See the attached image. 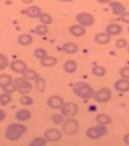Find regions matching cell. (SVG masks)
Here are the masks:
<instances>
[{"instance_id":"cell-43","label":"cell","mask_w":129,"mask_h":146,"mask_svg":"<svg viewBox=\"0 0 129 146\" xmlns=\"http://www.w3.org/2000/svg\"><path fill=\"white\" fill-rule=\"evenodd\" d=\"M23 2L25 4H30L31 3L34 2V0H22Z\"/></svg>"},{"instance_id":"cell-22","label":"cell","mask_w":129,"mask_h":146,"mask_svg":"<svg viewBox=\"0 0 129 146\" xmlns=\"http://www.w3.org/2000/svg\"><path fill=\"white\" fill-rule=\"evenodd\" d=\"M58 62V60L56 57L53 56H47L40 60V63L45 67L53 66Z\"/></svg>"},{"instance_id":"cell-10","label":"cell","mask_w":129,"mask_h":146,"mask_svg":"<svg viewBox=\"0 0 129 146\" xmlns=\"http://www.w3.org/2000/svg\"><path fill=\"white\" fill-rule=\"evenodd\" d=\"M64 100L60 96H52L48 99L47 104L48 106L53 109L61 108L64 104Z\"/></svg>"},{"instance_id":"cell-28","label":"cell","mask_w":129,"mask_h":146,"mask_svg":"<svg viewBox=\"0 0 129 146\" xmlns=\"http://www.w3.org/2000/svg\"><path fill=\"white\" fill-rule=\"evenodd\" d=\"M39 20L43 25H51L53 22V18L49 14L41 13L39 17Z\"/></svg>"},{"instance_id":"cell-31","label":"cell","mask_w":129,"mask_h":146,"mask_svg":"<svg viewBox=\"0 0 129 146\" xmlns=\"http://www.w3.org/2000/svg\"><path fill=\"white\" fill-rule=\"evenodd\" d=\"M11 100V97L8 94H4L0 96V104L3 106H5L7 104H9Z\"/></svg>"},{"instance_id":"cell-40","label":"cell","mask_w":129,"mask_h":146,"mask_svg":"<svg viewBox=\"0 0 129 146\" xmlns=\"http://www.w3.org/2000/svg\"><path fill=\"white\" fill-rule=\"evenodd\" d=\"M6 117V113L4 111L2 110H0V122L2 121Z\"/></svg>"},{"instance_id":"cell-39","label":"cell","mask_w":129,"mask_h":146,"mask_svg":"<svg viewBox=\"0 0 129 146\" xmlns=\"http://www.w3.org/2000/svg\"><path fill=\"white\" fill-rule=\"evenodd\" d=\"M120 21L129 25V12H126L120 17Z\"/></svg>"},{"instance_id":"cell-11","label":"cell","mask_w":129,"mask_h":146,"mask_svg":"<svg viewBox=\"0 0 129 146\" xmlns=\"http://www.w3.org/2000/svg\"><path fill=\"white\" fill-rule=\"evenodd\" d=\"M109 6L111 8L112 13L115 15L120 16L126 12V9L124 5L121 3L114 1L109 4Z\"/></svg>"},{"instance_id":"cell-5","label":"cell","mask_w":129,"mask_h":146,"mask_svg":"<svg viewBox=\"0 0 129 146\" xmlns=\"http://www.w3.org/2000/svg\"><path fill=\"white\" fill-rule=\"evenodd\" d=\"M76 20L79 25L84 27H91L95 22V19L94 16L86 12L78 13L76 16Z\"/></svg>"},{"instance_id":"cell-25","label":"cell","mask_w":129,"mask_h":146,"mask_svg":"<svg viewBox=\"0 0 129 146\" xmlns=\"http://www.w3.org/2000/svg\"><path fill=\"white\" fill-rule=\"evenodd\" d=\"M92 74L97 77H101L105 75L107 70L104 67L101 66H96L92 70Z\"/></svg>"},{"instance_id":"cell-21","label":"cell","mask_w":129,"mask_h":146,"mask_svg":"<svg viewBox=\"0 0 129 146\" xmlns=\"http://www.w3.org/2000/svg\"><path fill=\"white\" fill-rule=\"evenodd\" d=\"M96 120L99 125L106 126L111 122V118L109 116L105 114H99L96 116Z\"/></svg>"},{"instance_id":"cell-35","label":"cell","mask_w":129,"mask_h":146,"mask_svg":"<svg viewBox=\"0 0 129 146\" xmlns=\"http://www.w3.org/2000/svg\"><path fill=\"white\" fill-rule=\"evenodd\" d=\"M20 101L21 104L24 106H29L33 103V100L31 98L26 96H22L20 98Z\"/></svg>"},{"instance_id":"cell-16","label":"cell","mask_w":129,"mask_h":146,"mask_svg":"<svg viewBox=\"0 0 129 146\" xmlns=\"http://www.w3.org/2000/svg\"><path fill=\"white\" fill-rule=\"evenodd\" d=\"M11 68L16 73H24L26 70L27 66L22 60H15L11 64Z\"/></svg>"},{"instance_id":"cell-13","label":"cell","mask_w":129,"mask_h":146,"mask_svg":"<svg viewBox=\"0 0 129 146\" xmlns=\"http://www.w3.org/2000/svg\"><path fill=\"white\" fill-rule=\"evenodd\" d=\"M94 40L96 44L104 45L109 44L111 41V37L107 33H99L94 36Z\"/></svg>"},{"instance_id":"cell-12","label":"cell","mask_w":129,"mask_h":146,"mask_svg":"<svg viewBox=\"0 0 129 146\" xmlns=\"http://www.w3.org/2000/svg\"><path fill=\"white\" fill-rule=\"evenodd\" d=\"M69 31L72 36L78 38L84 36L86 32L85 27L80 25H74L69 27Z\"/></svg>"},{"instance_id":"cell-19","label":"cell","mask_w":129,"mask_h":146,"mask_svg":"<svg viewBox=\"0 0 129 146\" xmlns=\"http://www.w3.org/2000/svg\"><path fill=\"white\" fill-rule=\"evenodd\" d=\"M41 13V10L40 8L36 6H30L26 10L27 15L30 18L39 17Z\"/></svg>"},{"instance_id":"cell-45","label":"cell","mask_w":129,"mask_h":146,"mask_svg":"<svg viewBox=\"0 0 129 146\" xmlns=\"http://www.w3.org/2000/svg\"><path fill=\"white\" fill-rule=\"evenodd\" d=\"M127 52H128V54L129 55V44H128V46H127Z\"/></svg>"},{"instance_id":"cell-29","label":"cell","mask_w":129,"mask_h":146,"mask_svg":"<svg viewBox=\"0 0 129 146\" xmlns=\"http://www.w3.org/2000/svg\"><path fill=\"white\" fill-rule=\"evenodd\" d=\"M49 31V28L45 25H38L36 27V33L39 36H45Z\"/></svg>"},{"instance_id":"cell-23","label":"cell","mask_w":129,"mask_h":146,"mask_svg":"<svg viewBox=\"0 0 129 146\" xmlns=\"http://www.w3.org/2000/svg\"><path fill=\"white\" fill-rule=\"evenodd\" d=\"M18 42L21 45L27 46L30 44L33 41V38L31 36L27 34H24L19 36L18 38Z\"/></svg>"},{"instance_id":"cell-30","label":"cell","mask_w":129,"mask_h":146,"mask_svg":"<svg viewBox=\"0 0 129 146\" xmlns=\"http://www.w3.org/2000/svg\"><path fill=\"white\" fill-rule=\"evenodd\" d=\"M47 145V139L43 137H38L31 142L30 146H45Z\"/></svg>"},{"instance_id":"cell-9","label":"cell","mask_w":129,"mask_h":146,"mask_svg":"<svg viewBox=\"0 0 129 146\" xmlns=\"http://www.w3.org/2000/svg\"><path fill=\"white\" fill-rule=\"evenodd\" d=\"M45 139L51 142H57L62 138V133L56 128H49L45 131Z\"/></svg>"},{"instance_id":"cell-33","label":"cell","mask_w":129,"mask_h":146,"mask_svg":"<svg viewBox=\"0 0 129 146\" xmlns=\"http://www.w3.org/2000/svg\"><path fill=\"white\" fill-rule=\"evenodd\" d=\"M47 52L45 49L42 48L37 49L34 51V55L36 57L38 58V59H40V60L45 57L47 56Z\"/></svg>"},{"instance_id":"cell-32","label":"cell","mask_w":129,"mask_h":146,"mask_svg":"<svg viewBox=\"0 0 129 146\" xmlns=\"http://www.w3.org/2000/svg\"><path fill=\"white\" fill-rule=\"evenodd\" d=\"M9 61L6 57L0 53V71L3 70L7 68Z\"/></svg>"},{"instance_id":"cell-18","label":"cell","mask_w":129,"mask_h":146,"mask_svg":"<svg viewBox=\"0 0 129 146\" xmlns=\"http://www.w3.org/2000/svg\"><path fill=\"white\" fill-rule=\"evenodd\" d=\"M77 69V64L75 60H67L64 65V71L69 74L75 73Z\"/></svg>"},{"instance_id":"cell-27","label":"cell","mask_w":129,"mask_h":146,"mask_svg":"<svg viewBox=\"0 0 129 146\" xmlns=\"http://www.w3.org/2000/svg\"><path fill=\"white\" fill-rule=\"evenodd\" d=\"M23 78L26 80H36L39 78V75L36 71L29 69L24 72Z\"/></svg>"},{"instance_id":"cell-36","label":"cell","mask_w":129,"mask_h":146,"mask_svg":"<svg viewBox=\"0 0 129 146\" xmlns=\"http://www.w3.org/2000/svg\"><path fill=\"white\" fill-rule=\"evenodd\" d=\"M120 74L124 79H129V67L126 66L121 69L120 71Z\"/></svg>"},{"instance_id":"cell-44","label":"cell","mask_w":129,"mask_h":146,"mask_svg":"<svg viewBox=\"0 0 129 146\" xmlns=\"http://www.w3.org/2000/svg\"><path fill=\"white\" fill-rule=\"evenodd\" d=\"M59 1L62 2H72L74 0H58Z\"/></svg>"},{"instance_id":"cell-14","label":"cell","mask_w":129,"mask_h":146,"mask_svg":"<svg viewBox=\"0 0 129 146\" xmlns=\"http://www.w3.org/2000/svg\"><path fill=\"white\" fill-rule=\"evenodd\" d=\"M122 27L118 23H111L108 25L105 29L107 33L111 36H118L122 32Z\"/></svg>"},{"instance_id":"cell-7","label":"cell","mask_w":129,"mask_h":146,"mask_svg":"<svg viewBox=\"0 0 129 146\" xmlns=\"http://www.w3.org/2000/svg\"><path fill=\"white\" fill-rule=\"evenodd\" d=\"M60 109L62 115L68 118L72 117L75 116L79 110L78 105L74 102L64 103Z\"/></svg>"},{"instance_id":"cell-4","label":"cell","mask_w":129,"mask_h":146,"mask_svg":"<svg viewBox=\"0 0 129 146\" xmlns=\"http://www.w3.org/2000/svg\"><path fill=\"white\" fill-rule=\"evenodd\" d=\"M63 131L67 135H75L79 131V124L76 120L69 118L62 125Z\"/></svg>"},{"instance_id":"cell-1","label":"cell","mask_w":129,"mask_h":146,"mask_svg":"<svg viewBox=\"0 0 129 146\" xmlns=\"http://www.w3.org/2000/svg\"><path fill=\"white\" fill-rule=\"evenodd\" d=\"M73 92L75 95L82 99L88 100L93 97L94 91L93 88L86 82H77L73 88Z\"/></svg>"},{"instance_id":"cell-6","label":"cell","mask_w":129,"mask_h":146,"mask_svg":"<svg viewBox=\"0 0 129 146\" xmlns=\"http://www.w3.org/2000/svg\"><path fill=\"white\" fill-rule=\"evenodd\" d=\"M93 97L96 102L100 103H105L109 102L111 99V91L109 88L104 87L95 93Z\"/></svg>"},{"instance_id":"cell-46","label":"cell","mask_w":129,"mask_h":146,"mask_svg":"<svg viewBox=\"0 0 129 146\" xmlns=\"http://www.w3.org/2000/svg\"><path fill=\"white\" fill-rule=\"evenodd\" d=\"M128 33H129V26L128 27Z\"/></svg>"},{"instance_id":"cell-2","label":"cell","mask_w":129,"mask_h":146,"mask_svg":"<svg viewBox=\"0 0 129 146\" xmlns=\"http://www.w3.org/2000/svg\"><path fill=\"white\" fill-rule=\"evenodd\" d=\"M26 131V127L24 125L19 123H12L7 126L5 135L7 139L10 141H16L20 139Z\"/></svg>"},{"instance_id":"cell-42","label":"cell","mask_w":129,"mask_h":146,"mask_svg":"<svg viewBox=\"0 0 129 146\" xmlns=\"http://www.w3.org/2000/svg\"><path fill=\"white\" fill-rule=\"evenodd\" d=\"M98 3L100 4H109V3L112 2V0H96Z\"/></svg>"},{"instance_id":"cell-41","label":"cell","mask_w":129,"mask_h":146,"mask_svg":"<svg viewBox=\"0 0 129 146\" xmlns=\"http://www.w3.org/2000/svg\"><path fill=\"white\" fill-rule=\"evenodd\" d=\"M124 141L125 144L129 146V133L125 135L124 137Z\"/></svg>"},{"instance_id":"cell-8","label":"cell","mask_w":129,"mask_h":146,"mask_svg":"<svg viewBox=\"0 0 129 146\" xmlns=\"http://www.w3.org/2000/svg\"><path fill=\"white\" fill-rule=\"evenodd\" d=\"M14 84L16 90L21 94H26L30 93L32 89V84L24 78H19L15 80Z\"/></svg>"},{"instance_id":"cell-24","label":"cell","mask_w":129,"mask_h":146,"mask_svg":"<svg viewBox=\"0 0 129 146\" xmlns=\"http://www.w3.org/2000/svg\"><path fill=\"white\" fill-rule=\"evenodd\" d=\"M36 90L39 93H43L46 88V82L44 79L38 78L36 81Z\"/></svg>"},{"instance_id":"cell-3","label":"cell","mask_w":129,"mask_h":146,"mask_svg":"<svg viewBox=\"0 0 129 146\" xmlns=\"http://www.w3.org/2000/svg\"><path fill=\"white\" fill-rule=\"evenodd\" d=\"M108 132L105 126L99 125L88 128L86 131V135L92 139H99L106 135Z\"/></svg>"},{"instance_id":"cell-26","label":"cell","mask_w":129,"mask_h":146,"mask_svg":"<svg viewBox=\"0 0 129 146\" xmlns=\"http://www.w3.org/2000/svg\"><path fill=\"white\" fill-rule=\"evenodd\" d=\"M11 77L8 74L0 75V87L4 88L9 84H12Z\"/></svg>"},{"instance_id":"cell-34","label":"cell","mask_w":129,"mask_h":146,"mask_svg":"<svg viewBox=\"0 0 129 146\" xmlns=\"http://www.w3.org/2000/svg\"><path fill=\"white\" fill-rule=\"evenodd\" d=\"M116 46L118 49H123L128 45V42L125 38H119L116 40Z\"/></svg>"},{"instance_id":"cell-38","label":"cell","mask_w":129,"mask_h":146,"mask_svg":"<svg viewBox=\"0 0 129 146\" xmlns=\"http://www.w3.org/2000/svg\"><path fill=\"white\" fill-rule=\"evenodd\" d=\"M3 91L7 94L13 93L16 90L15 84H12L8 85L7 86H5L4 88H3Z\"/></svg>"},{"instance_id":"cell-17","label":"cell","mask_w":129,"mask_h":146,"mask_svg":"<svg viewBox=\"0 0 129 146\" xmlns=\"http://www.w3.org/2000/svg\"><path fill=\"white\" fill-rule=\"evenodd\" d=\"M62 49L64 53L68 54H74L78 51V45L72 42H67L63 45Z\"/></svg>"},{"instance_id":"cell-15","label":"cell","mask_w":129,"mask_h":146,"mask_svg":"<svg viewBox=\"0 0 129 146\" xmlns=\"http://www.w3.org/2000/svg\"><path fill=\"white\" fill-rule=\"evenodd\" d=\"M114 88L118 92H127L129 91V81L124 78L118 80L114 84Z\"/></svg>"},{"instance_id":"cell-37","label":"cell","mask_w":129,"mask_h":146,"mask_svg":"<svg viewBox=\"0 0 129 146\" xmlns=\"http://www.w3.org/2000/svg\"><path fill=\"white\" fill-rule=\"evenodd\" d=\"M52 120L57 124H62L64 122V118L60 114H55L52 117Z\"/></svg>"},{"instance_id":"cell-20","label":"cell","mask_w":129,"mask_h":146,"mask_svg":"<svg viewBox=\"0 0 129 146\" xmlns=\"http://www.w3.org/2000/svg\"><path fill=\"white\" fill-rule=\"evenodd\" d=\"M31 116L30 111L26 109H22L18 111L16 114V119L20 121H25L29 119Z\"/></svg>"}]
</instances>
